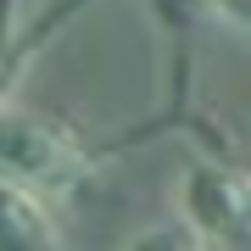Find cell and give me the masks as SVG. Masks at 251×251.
<instances>
[{"label": "cell", "mask_w": 251, "mask_h": 251, "mask_svg": "<svg viewBox=\"0 0 251 251\" xmlns=\"http://www.w3.org/2000/svg\"><path fill=\"white\" fill-rule=\"evenodd\" d=\"M201 11L229 34H246V0H201Z\"/></svg>", "instance_id": "obj_6"}, {"label": "cell", "mask_w": 251, "mask_h": 251, "mask_svg": "<svg viewBox=\"0 0 251 251\" xmlns=\"http://www.w3.org/2000/svg\"><path fill=\"white\" fill-rule=\"evenodd\" d=\"M117 251H206V246H201L190 229H179V224L168 218V224H140Z\"/></svg>", "instance_id": "obj_5"}, {"label": "cell", "mask_w": 251, "mask_h": 251, "mask_svg": "<svg viewBox=\"0 0 251 251\" xmlns=\"http://www.w3.org/2000/svg\"><path fill=\"white\" fill-rule=\"evenodd\" d=\"M84 6H90V0H62V6H50L45 17L34 23V34H17V28H23V23H17V0H0V56H11V50L34 45V39H50L56 28H62V23H73Z\"/></svg>", "instance_id": "obj_4"}, {"label": "cell", "mask_w": 251, "mask_h": 251, "mask_svg": "<svg viewBox=\"0 0 251 251\" xmlns=\"http://www.w3.org/2000/svg\"><path fill=\"white\" fill-rule=\"evenodd\" d=\"M0 251H67L56 201L0 179Z\"/></svg>", "instance_id": "obj_3"}, {"label": "cell", "mask_w": 251, "mask_h": 251, "mask_svg": "<svg viewBox=\"0 0 251 251\" xmlns=\"http://www.w3.org/2000/svg\"><path fill=\"white\" fill-rule=\"evenodd\" d=\"M100 168V151L73 123L28 106H0V179L34 190V196H67Z\"/></svg>", "instance_id": "obj_1"}, {"label": "cell", "mask_w": 251, "mask_h": 251, "mask_svg": "<svg viewBox=\"0 0 251 251\" xmlns=\"http://www.w3.org/2000/svg\"><path fill=\"white\" fill-rule=\"evenodd\" d=\"M168 201H173V224L190 229L206 251H246L251 179L229 151L224 156H212V151L184 156L173 184H168Z\"/></svg>", "instance_id": "obj_2"}]
</instances>
